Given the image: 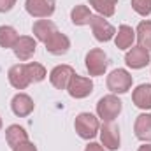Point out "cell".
Returning <instances> with one entry per match:
<instances>
[{
  "mask_svg": "<svg viewBox=\"0 0 151 151\" xmlns=\"http://www.w3.org/2000/svg\"><path fill=\"white\" fill-rule=\"evenodd\" d=\"M74 128L77 135L84 141H90L93 137H97L99 130H100V121L99 116L91 113H79L74 119Z\"/></svg>",
  "mask_w": 151,
  "mask_h": 151,
  "instance_id": "6da1fadb",
  "label": "cell"
},
{
  "mask_svg": "<svg viewBox=\"0 0 151 151\" xmlns=\"http://www.w3.org/2000/svg\"><path fill=\"white\" fill-rule=\"evenodd\" d=\"M123 109V102L118 99V95L109 93L104 95L99 102H97V116L106 123V121H114Z\"/></svg>",
  "mask_w": 151,
  "mask_h": 151,
  "instance_id": "7a4b0ae2",
  "label": "cell"
},
{
  "mask_svg": "<svg viewBox=\"0 0 151 151\" xmlns=\"http://www.w3.org/2000/svg\"><path fill=\"white\" fill-rule=\"evenodd\" d=\"M107 90L114 95H123L132 88V74L127 69H114L111 74L107 76Z\"/></svg>",
  "mask_w": 151,
  "mask_h": 151,
  "instance_id": "3957f363",
  "label": "cell"
},
{
  "mask_svg": "<svg viewBox=\"0 0 151 151\" xmlns=\"http://www.w3.org/2000/svg\"><path fill=\"white\" fill-rule=\"evenodd\" d=\"M84 63H86V70L90 76H104L109 62H107V55L104 53V49L93 47L86 53Z\"/></svg>",
  "mask_w": 151,
  "mask_h": 151,
  "instance_id": "277c9868",
  "label": "cell"
},
{
  "mask_svg": "<svg viewBox=\"0 0 151 151\" xmlns=\"http://www.w3.org/2000/svg\"><path fill=\"white\" fill-rule=\"evenodd\" d=\"M90 27H91L93 37L97 39L99 42H109L116 35V28L104 16H93L91 21H90Z\"/></svg>",
  "mask_w": 151,
  "mask_h": 151,
  "instance_id": "5b68a950",
  "label": "cell"
},
{
  "mask_svg": "<svg viewBox=\"0 0 151 151\" xmlns=\"http://www.w3.org/2000/svg\"><path fill=\"white\" fill-rule=\"evenodd\" d=\"M100 141H102V146L109 151H116L119 150V144H121V135H119V128L114 125L113 121H106L100 130Z\"/></svg>",
  "mask_w": 151,
  "mask_h": 151,
  "instance_id": "8992f818",
  "label": "cell"
},
{
  "mask_svg": "<svg viewBox=\"0 0 151 151\" xmlns=\"http://www.w3.org/2000/svg\"><path fill=\"white\" fill-rule=\"evenodd\" d=\"M67 91H69V95L72 99H86L93 91V81L90 77L74 74L70 83H69V86H67Z\"/></svg>",
  "mask_w": 151,
  "mask_h": 151,
  "instance_id": "52a82bcc",
  "label": "cell"
},
{
  "mask_svg": "<svg viewBox=\"0 0 151 151\" xmlns=\"http://www.w3.org/2000/svg\"><path fill=\"white\" fill-rule=\"evenodd\" d=\"M25 9L32 18L47 19L55 12V0H25Z\"/></svg>",
  "mask_w": 151,
  "mask_h": 151,
  "instance_id": "ba28073f",
  "label": "cell"
},
{
  "mask_svg": "<svg viewBox=\"0 0 151 151\" xmlns=\"http://www.w3.org/2000/svg\"><path fill=\"white\" fill-rule=\"evenodd\" d=\"M150 62H151L150 51L144 49V47H141V46H132L127 51V55H125V63L130 69H135V70L144 69L146 65H150Z\"/></svg>",
  "mask_w": 151,
  "mask_h": 151,
  "instance_id": "9c48e42d",
  "label": "cell"
},
{
  "mask_svg": "<svg viewBox=\"0 0 151 151\" xmlns=\"http://www.w3.org/2000/svg\"><path fill=\"white\" fill-rule=\"evenodd\" d=\"M12 51H14V55L19 62H28L37 51V40L34 37H30V35H19L18 42L12 47Z\"/></svg>",
  "mask_w": 151,
  "mask_h": 151,
  "instance_id": "30bf717a",
  "label": "cell"
},
{
  "mask_svg": "<svg viewBox=\"0 0 151 151\" xmlns=\"http://www.w3.org/2000/svg\"><path fill=\"white\" fill-rule=\"evenodd\" d=\"M76 70L70 65H56L51 72H49V83L56 88V90H67L72 76Z\"/></svg>",
  "mask_w": 151,
  "mask_h": 151,
  "instance_id": "8fae6325",
  "label": "cell"
},
{
  "mask_svg": "<svg viewBox=\"0 0 151 151\" xmlns=\"http://www.w3.org/2000/svg\"><path fill=\"white\" fill-rule=\"evenodd\" d=\"M44 46H46L47 53H51L55 56H60V55H65L70 49V39L67 37L65 34H62V32L56 30L51 37L44 42Z\"/></svg>",
  "mask_w": 151,
  "mask_h": 151,
  "instance_id": "7c38bea8",
  "label": "cell"
},
{
  "mask_svg": "<svg viewBox=\"0 0 151 151\" xmlns=\"http://www.w3.org/2000/svg\"><path fill=\"white\" fill-rule=\"evenodd\" d=\"M34 107H35V104H34L32 97L27 95V93H21V91L16 93L12 97V100H11V109H12V113L16 114L18 118L28 116V114L34 111Z\"/></svg>",
  "mask_w": 151,
  "mask_h": 151,
  "instance_id": "4fadbf2b",
  "label": "cell"
},
{
  "mask_svg": "<svg viewBox=\"0 0 151 151\" xmlns=\"http://www.w3.org/2000/svg\"><path fill=\"white\" fill-rule=\"evenodd\" d=\"M7 77H9V83L12 88L16 90H25L28 84H30V77L27 74V67L25 63H16L9 69L7 72Z\"/></svg>",
  "mask_w": 151,
  "mask_h": 151,
  "instance_id": "5bb4252c",
  "label": "cell"
},
{
  "mask_svg": "<svg viewBox=\"0 0 151 151\" xmlns=\"http://www.w3.org/2000/svg\"><path fill=\"white\" fill-rule=\"evenodd\" d=\"M132 102L135 104V107H139L142 111L151 109V84H148V83L139 84L132 91Z\"/></svg>",
  "mask_w": 151,
  "mask_h": 151,
  "instance_id": "9a60e30c",
  "label": "cell"
},
{
  "mask_svg": "<svg viewBox=\"0 0 151 151\" xmlns=\"http://www.w3.org/2000/svg\"><path fill=\"white\" fill-rule=\"evenodd\" d=\"M134 132H135V137L139 141L151 142V114L150 113H142L135 118Z\"/></svg>",
  "mask_w": 151,
  "mask_h": 151,
  "instance_id": "2e32d148",
  "label": "cell"
},
{
  "mask_svg": "<svg viewBox=\"0 0 151 151\" xmlns=\"http://www.w3.org/2000/svg\"><path fill=\"white\" fill-rule=\"evenodd\" d=\"M134 40H135V30L130 27V25H121L114 35V44L118 49H130L134 46Z\"/></svg>",
  "mask_w": 151,
  "mask_h": 151,
  "instance_id": "e0dca14e",
  "label": "cell"
},
{
  "mask_svg": "<svg viewBox=\"0 0 151 151\" xmlns=\"http://www.w3.org/2000/svg\"><path fill=\"white\" fill-rule=\"evenodd\" d=\"M55 32H56V25L51 19H37L32 27V34L40 42H46Z\"/></svg>",
  "mask_w": 151,
  "mask_h": 151,
  "instance_id": "ac0fdd59",
  "label": "cell"
},
{
  "mask_svg": "<svg viewBox=\"0 0 151 151\" xmlns=\"http://www.w3.org/2000/svg\"><path fill=\"white\" fill-rule=\"evenodd\" d=\"M5 141L14 150L16 146H19V144H23V142L28 141V132L23 127H19V125H11L5 130Z\"/></svg>",
  "mask_w": 151,
  "mask_h": 151,
  "instance_id": "d6986e66",
  "label": "cell"
},
{
  "mask_svg": "<svg viewBox=\"0 0 151 151\" xmlns=\"http://www.w3.org/2000/svg\"><path fill=\"white\" fill-rule=\"evenodd\" d=\"M135 39L139 42L141 47L151 51V21L150 19H142L137 28H135Z\"/></svg>",
  "mask_w": 151,
  "mask_h": 151,
  "instance_id": "ffe728a7",
  "label": "cell"
},
{
  "mask_svg": "<svg viewBox=\"0 0 151 151\" xmlns=\"http://www.w3.org/2000/svg\"><path fill=\"white\" fill-rule=\"evenodd\" d=\"M91 18H93V14H91V11H90V7H88V5L79 4V5H76L74 9L70 11V19H72V23H74L76 27L90 25Z\"/></svg>",
  "mask_w": 151,
  "mask_h": 151,
  "instance_id": "44dd1931",
  "label": "cell"
},
{
  "mask_svg": "<svg viewBox=\"0 0 151 151\" xmlns=\"http://www.w3.org/2000/svg\"><path fill=\"white\" fill-rule=\"evenodd\" d=\"M18 32L14 27H9V25H2L0 27V47H5V49H12L14 44L18 42Z\"/></svg>",
  "mask_w": 151,
  "mask_h": 151,
  "instance_id": "7402d4cb",
  "label": "cell"
},
{
  "mask_svg": "<svg viewBox=\"0 0 151 151\" xmlns=\"http://www.w3.org/2000/svg\"><path fill=\"white\" fill-rule=\"evenodd\" d=\"M116 4H118V0H90V5L99 12V16H104V18L114 16Z\"/></svg>",
  "mask_w": 151,
  "mask_h": 151,
  "instance_id": "603a6c76",
  "label": "cell"
},
{
  "mask_svg": "<svg viewBox=\"0 0 151 151\" xmlns=\"http://www.w3.org/2000/svg\"><path fill=\"white\" fill-rule=\"evenodd\" d=\"M25 67H27V74L30 77V83H40L47 76V70H46V67L42 63L30 62V63H25Z\"/></svg>",
  "mask_w": 151,
  "mask_h": 151,
  "instance_id": "cb8c5ba5",
  "label": "cell"
},
{
  "mask_svg": "<svg viewBox=\"0 0 151 151\" xmlns=\"http://www.w3.org/2000/svg\"><path fill=\"white\" fill-rule=\"evenodd\" d=\"M132 9L139 16H150L151 14V0H132Z\"/></svg>",
  "mask_w": 151,
  "mask_h": 151,
  "instance_id": "d4e9b609",
  "label": "cell"
},
{
  "mask_svg": "<svg viewBox=\"0 0 151 151\" xmlns=\"http://www.w3.org/2000/svg\"><path fill=\"white\" fill-rule=\"evenodd\" d=\"M12 151H37V146L34 144V142H30V141H27V142H23V144H19V146H16Z\"/></svg>",
  "mask_w": 151,
  "mask_h": 151,
  "instance_id": "484cf974",
  "label": "cell"
},
{
  "mask_svg": "<svg viewBox=\"0 0 151 151\" xmlns=\"http://www.w3.org/2000/svg\"><path fill=\"white\" fill-rule=\"evenodd\" d=\"M16 5V0H0V12H9Z\"/></svg>",
  "mask_w": 151,
  "mask_h": 151,
  "instance_id": "4316f807",
  "label": "cell"
},
{
  "mask_svg": "<svg viewBox=\"0 0 151 151\" xmlns=\"http://www.w3.org/2000/svg\"><path fill=\"white\" fill-rule=\"evenodd\" d=\"M84 151H106V148H104L102 144H99V142H90V144L84 148Z\"/></svg>",
  "mask_w": 151,
  "mask_h": 151,
  "instance_id": "83f0119b",
  "label": "cell"
},
{
  "mask_svg": "<svg viewBox=\"0 0 151 151\" xmlns=\"http://www.w3.org/2000/svg\"><path fill=\"white\" fill-rule=\"evenodd\" d=\"M137 151H151V142H146V144L139 146V150Z\"/></svg>",
  "mask_w": 151,
  "mask_h": 151,
  "instance_id": "f1b7e54d",
  "label": "cell"
},
{
  "mask_svg": "<svg viewBox=\"0 0 151 151\" xmlns=\"http://www.w3.org/2000/svg\"><path fill=\"white\" fill-rule=\"evenodd\" d=\"M2 125H4V123H2V118H0V130H2Z\"/></svg>",
  "mask_w": 151,
  "mask_h": 151,
  "instance_id": "f546056e",
  "label": "cell"
}]
</instances>
